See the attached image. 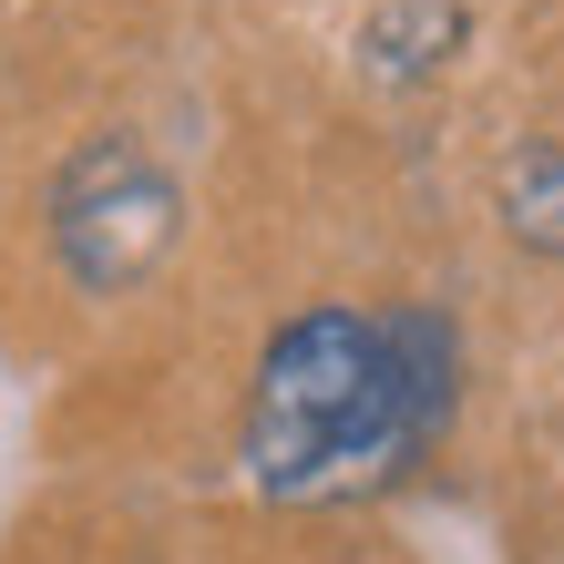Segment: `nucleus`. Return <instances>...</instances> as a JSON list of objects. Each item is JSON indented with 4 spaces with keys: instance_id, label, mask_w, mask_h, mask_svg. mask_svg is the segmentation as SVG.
Wrapping results in <instances>:
<instances>
[{
    "instance_id": "1",
    "label": "nucleus",
    "mask_w": 564,
    "mask_h": 564,
    "mask_svg": "<svg viewBox=\"0 0 564 564\" xmlns=\"http://www.w3.org/2000/svg\"><path fill=\"white\" fill-rule=\"evenodd\" d=\"M462 401V339L442 308H297L257 349L247 482L268 503H359L442 442Z\"/></svg>"
},
{
    "instance_id": "2",
    "label": "nucleus",
    "mask_w": 564,
    "mask_h": 564,
    "mask_svg": "<svg viewBox=\"0 0 564 564\" xmlns=\"http://www.w3.org/2000/svg\"><path fill=\"white\" fill-rule=\"evenodd\" d=\"M175 226H185V195L134 134H93L52 175V257H62V278L93 288V297L144 288L164 268V247H175Z\"/></svg>"
},
{
    "instance_id": "3",
    "label": "nucleus",
    "mask_w": 564,
    "mask_h": 564,
    "mask_svg": "<svg viewBox=\"0 0 564 564\" xmlns=\"http://www.w3.org/2000/svg\"><path fill=\"white\" fill-rule=\"evenodd\" d=\"M462 31L473 21H462L452 0H390V11L359 31V52H370L380 83H421V73H442V62L462 52Z\"/></svg>"
},
{
    "instance_id": "4",
    "label": "nucleus",
    "mask_w": 564,
    "mask_h": 564,
    "mask_svg": "<svg viewBox=\"0 0 564 564\" xmlns=\"http://www.w3.org/2000/svg\"><path fill=\"white\" fill-rule=\"evenodd\" d=\"M492 206H503L513 247L564 257V144H523V154L503 164V185H492Z\"/></svg>"
}]
</instances>
